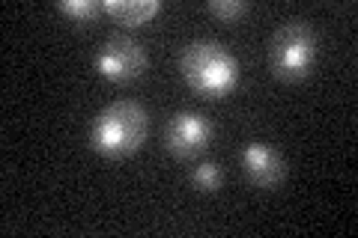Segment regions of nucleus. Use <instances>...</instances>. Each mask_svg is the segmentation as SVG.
Wrapping results in <instances>:
<instances>
[{
    "label": "nucleus",
    "mask_w": 358,
    "mask_h": 238,
    "mask_svg": "<svg viewBox=\"0 0 358 238\" xmlns=\"http://www.w3.org/2000/svg\"><path fill=\"white\" fill-rule=\"evenodd\" d=\"M209 13L230 24V21H236L248 13V3H242V0H209Z\"/></svg>",
    "instance_id": "10"
},
{
    "label": "nucleus",
    "mask_w": 358,
    "mask_h": 238,
    "mask_svg": "<svg viewBox=\"0 0 358 238\" xmlns=\"http://www.w3.org/2000/svg\"><path fill=\"white\" fill-rule=\"evenodd\" d=\"M192 185H194L197 191H203V194H212V191H218V185H221V170H218V164L200 161V164L192 170Z\"/></svg>",
    "instance_id": "9"
},
{
    "label": "nucleus",
    "mask_w": 358,
    "mask_h": 238,
    "mask_svg": "<svg viewBox=\"0 0 358 238\" xmlns=\"http://www.w3.org/2000/svg\"><path fill=\"white\" fill-rule=\"evenodd\" d=\"M105 13L122 27L147 24L152 15L162 13V0H105Z\"/></svg>",
    "instance_id": "7"
},
{
    "label": "nucleus",
    "mask_w": 358,
    "mask_h": 238,
    "mask_svg": "<svg viewBox=\"0 0 358 238\" xmlns=\"http://www.w3.org/2000/svg\"><path fill=\"white\" fill-rule=\"evenodd\" d=\"M317 63V33L308 21L287 18L268 39V69L281 81H301Z\"/></svg>",
    "instance_id": "3"
},
{
    "label": "nucleus",
    "mask_w": 358,
    "mask_h": 238,
    "mask_svg": "<svg viewBox=\"0 0 358 238\" xmlns=\"http://www.w3.org/2000/svg\"><path fill=\"white\" fill-rule=\"evenodd\" d=\"M60 13L66 18H72L75 24H93L99 18V13H105V6L96 3V0H63Z\"/></svg>",
    "instance_id": "8"
},
{
    "label": "nucleus",
    "mask_w": 358,
    "mask_h": 238,
    "mask_svg": "<svg viewBox=\"0 0 358 238\" xmlns=\"http://www.w3.org/2000/svg\"><path fill=\"white\" fill-rule=\"evenodd\" d=\"M179 72L185 84L200 96L221 98L233 93L239 81V63L221 42L215 39H194L179 54Z\"/></svg>",
    "instance_id": "1"
},
{
    "label": "nucleus",
    "mask_w": 358,
    "mask_h": 238,
    "mask_svg": "<svg viewBox=\"0 0 358 238\" xmlns=\"http://www.w3.org/2000/svg\"><path fill=\"white\" fill-rule=\"evenodd\" d=\"M150 131V117L138 101H114L105 110L96 113L93 126H90V143L96 152L108 158H122L138 152Z\"/></svg>",
    "instance_id": "2"
},
{
    "label": "nucleus",
    "mask_w": 358,
    "mask_h": 238,
    "mask_svg": "<svg viewBox=\"0 0 358 238\" xmlns=\"http://www.w3.org/2000/svg\"><path fill=\"white\" fill-rule=\"evenodd\" d=\"M212 137V122L206 117H200L194 110H179L167 119L164 128V146L167 152L176 158H194L206 149V143Z\"/></svg>",
    "instance_id": "5"
},
{
    "label": "nucleus",
    "mask_w": 358,
    "mask_h": 238,
    "mask_svg": "<svg viewBox=\"0 0 358 238\" xmlns=\"http://www.w3.org/2000/svg\"><path fill=\"white\" fill-rule=\"evenodd\" d=\"M242 170L248 176V182L257 188H278L287 176L284 158L263 143H248L242 149Z\"/></svg>",
    "instance_id": "6"
},
{
    "label": "nucleus",
    "mask_w": 358,
    "mask_h": 238,
    "mask_svg": "<svg viewBox=\"0 0 358 238\" xmlns=\"http://www.w3.org/2000/svg\"><path fill=\"white\" fill-rule=\"evenodd\" d=\"M96 69L102 72L108 81H134L143 69H147V51L143 45L129 36V33H114L102 42L96 54Z\"/></svg>",
    "instance_id": "4"
}]
</instances>
